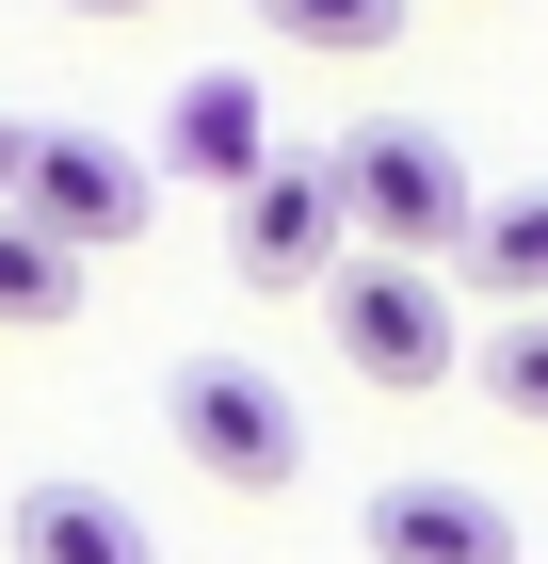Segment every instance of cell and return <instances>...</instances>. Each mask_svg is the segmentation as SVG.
<instances>
[{
	"instance_id": "obj_5",
	"label": "cell",
	"mask_w": 548,
	"mask_h": 564,
	"mask_svg": "<svg viewBox=\"0 0 548 564\" xmlns=\"http://www.w3.org/2000/svg\"><path fill=\"white\" fill-rule=\"evenodd\" d=\"M339 259H355V242H339L323 162H258L243 194H226V274H243V291H323Z\"/></svg>"
},
{
	"instance_id": "obj_13",
	"label": "cell",
	"mask_w": 548,
	"mask_h": 564,
	"mask_svg": "<svg viewBox=\"0 0 548 564\" xmlns=\"http://www.w3.org/2000/svg\"><path fill=\"white\" fill-rule=\"evenodd\" d=\"M65 17H162V0H65Z\"/></svg>"
},
{
	"instance_id": "obj_6",
	"label": "cell",
	"mask_w": 548,
	"mask_h": 564,
	"mask_svg": "<svg viewBox=\"0 0 548 564\" xmlns=\"http://www.w3.org/2000/svg\"><path fill=\"white\" fill-rule=\"evenodd\" d=\"M355 549L372 564H516V517L468 468H387L372 500H355Z\"/></svg>"
},
{
	"instance_id": "obj_10",
	"label": "cell",
	"mask_w": 548,
	"mask_h": 564,
	"mask_svg": "<svg viewBox=\"0 0 548 564\" xmlns=\"http://www.w3.org/2000/svg\"><path fill=\"white\" fill-rule=\"evenodd\" d=\"M275 48H323V65H387L404 48V0H258Z\"/></svg>"
},
{
	"instance_id": "obj_2",
	"label": "cell",
	"mask_w": 548,
	"mask_h": 564,
	"mask_svg": "<svg viewBox=\"0 0 548 564\" xmlns=\"http://www.w3.org/2000/svg\"><path fill=\"white\" fill-rule=\"evenodd\" d=\"M162 420H178V452L226 484V500H275V484L307 468V403L258 371V355H178L162 371Z\"/></svg>"
},
{
	"instance_id": "obj_9",
	"label": "cell",
	"mask_w": 548,
	"mask_h": 564,
	"mask_svg": "<svg viewBox=\"0 0 548 564\" xmlns=\"http://www.w3.org/2000/svg\"><path fill=\"white\" fill-rule=\"evenodd\" d=\"M452 274H468V306H548V177L533 194H484V210H468V242H452Z\"/></svg>"
},
{
	"instance_id": "obj_8",
	"label": "cell",
	"mask_w": 548,
	"mask_h": 564,
	"mask_svg": "<svg viewBox=\"0 0 548 564\" xmlns=\"http://www.w3.org/2000/svg\"><path fill=\"white\" fill-rule=\"evenodd\" d=\"M0 532H17V564H162V549H146V517H129L114 484H17V500H0Z\"/></svg>"
},
{
	"instance_id": "obj_12",
	"label": "cell",
	"mask_w": 548,
	"mask_h": 564,
	"mask_svg": "<svg viewBox=\"0 0 548 564\" xmlns=\"http://www.w3.org/2000/svg\"><path fill=\"white\" fill-rule=\"evenodd\" d=\"M484 403L548 435V306H516V323H484Z\"/></svg>"
},
{
	"instance_id": "obj_7",
	"label": "cell",
	"mask_w": 548,
	"mask_h": 564,
	"mask_svg": "<svg viewBox=\"0 0 548 564\" xmlns=\"http://www.w3.org/2000/svg\"><path fill=\"white\" fill-rule=\"evenodd\" d=\"M258 162H275V113H258V82H243V65H211V82H178V97H162V162H146V177L243 194Z\"/></svg>"
},
{
	"instance_id": "obj_3",
	"label": "cell",
	"mask_w": 548,
	"mask_h": 564,
	"mask_svg": "<svg viewBox=\"0 0 548 564\" xmlns=\"http://www.w3.org/2000/svg\"><path fill=\"white\" fill-rule=\"evenodd\" d=\"M323 323H339V371H355V388H452L468 371V306L436 291L420 259H339Z\"/></svg>"
},
{
	"instance_id": "obj_11",
	"label": "cell",
	"mask_w": 548,
	"mask_h": 564,
	"mask_svg": "<svg viewBox=\"0 0 548 564\" xmlns=\"http://www.w3.org/2000/svg\"><path fill=\"white\" fill-rule=\"evenodd\" d=\"M65 306H82V259H65V242H33V226L0 210V323H65Z\"/></svg>"
},
{
	"instance_id": "obj_1",
	"label": "cell",
	"mask_w": 548,
	"mask_h": 564,
	"mask_svg": "<svg viewBox=\"0 0 548 564\" xmlns=\"http://www.w3.org/2000/svg\"><path fill=\"white\" fill-rule=\"evenodd\" d=\"M323 194H339V242H355V259H452L468 242V210H484V194H468V162H452V130H420V113H372V130H339L323 145Z\"/></svg>"
},
{
	"instance_id": "obj_4",
	"label": "cell",
	"mask_w": 548,
	"mask_h": 564,
	"mask_svg": "<svg viewBox=\"0 0 548 564\" xmlns=\"http://www.w3.org/2000/svg\"><path fill=\"white\" fill-rule=\"evenodd\" d=\"M0 210L33 226V242H65V259H114V242L162 226V177L129 162V145H97V130H17V194Z\"/></svg>"
},
{
	"instance_id": "obj_14",
	"label": "cell",
	"mask_w": 548,
	"mask_h": 564,
	"mask_svg": "<svg viewBox=\"0 0 548 564\" xmlns=\"http://www.w3.org/2000/svg\"><path fill=\"white\" fill-rule=\"evenodd\" d=\"M0 194H17V113H0Z\"/></svg>"
}]
</instances>
